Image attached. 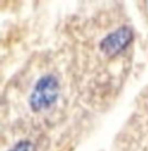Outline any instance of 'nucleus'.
<instances>
[{
	"label": "nucleus",
	"instance_id": "1",
	"mask_svg": "<svg viewBox=\"0 0 148 151\" xmlns=\"http://www.w3.org/2000/svg\"><path fill=\"white\" fill-rule=\"evenodd\" d=\"M59 94V83L53 76L47 74L40 78L29 98V105L35 111L48 109L55 104Z\"/></svg>",
	"mask_w": 148,
	"mask_h": 151
},
{
	"label": "nucleus",
	"instance_id": "2",
	"mask_svg": "<svg viewBox=\"0 0 148 151\" xmlns=\"http://www.w3.org/2000/svg\"><path fill=\"white\" fill-rule=\"evenodd\" d=\"M132 35L128 29L120 28L116 32L111 33L109 36H107L103 41L101 49L107 53V55H115V53L120 52L125 45L128 44V41L131 40Z\"/></svg>",
	"mask_w": 148,
	"mask_h": 151
},
{
	"label": "nucleus",
	"instance_id": "3",
	"mask_svg": "<svg viewBox=\"0 0 148 151\" xmlns=\"http://www.w3.org/2000/svg\"><path fill=\"white\" fill-rule=\"evenodd\" d=\"M11 151H35V149L32 147V145L29 142H20L15 149H12Z\"/></svg>",
	"mask_w": 148,
	"mask_h": 151
}]
</instances>
